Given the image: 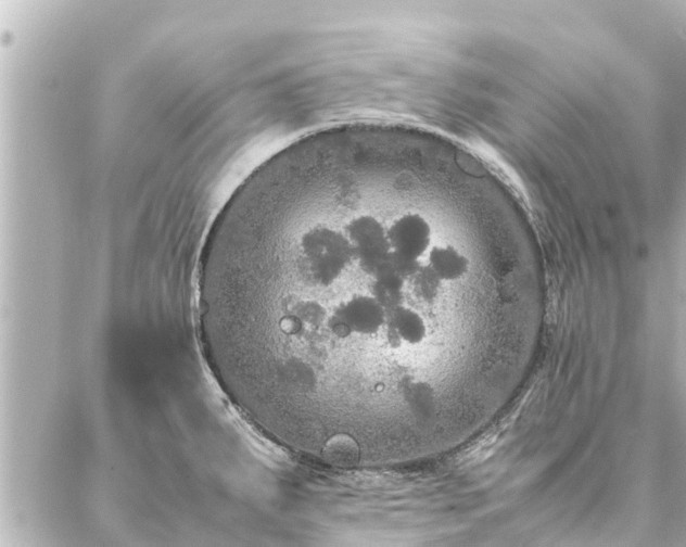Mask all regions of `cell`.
<instances>
[{
	"mask_svg": "<svg viewBox=\"0 0 686 547\" xmlns=\"http://www.w3.org/2000/svg\"><path fill=\"white\" fill-rule=\"evenodd\" d=\"M402 211L396 185L295 186L206 242L208 353L278 445L359 467L431 445L441 304L456 282L433 268L436 244L420 256L406 247Z\"/></svg>",
	"mask_w": 686,
	"mask_h": 547,
	"instance_id": "cell-1",
	"label": "cell"
}]
</instances>
